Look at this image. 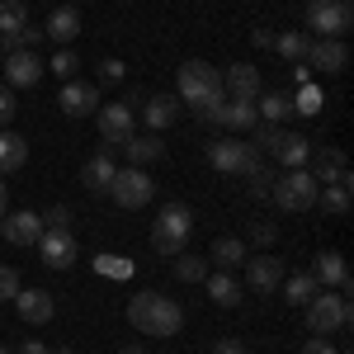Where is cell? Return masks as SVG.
Wrapping results in <instances>:
<instances>
[{"label":"cell","mask_w":354,"mask_h":354,"mask_svg":"<svg viewBox=\"0 0 354 354\" xmlns=\"http://www.w3.org/2000/svg\"><path fill=\"white\" fill-rule=\"evenodd\" d=\"M128 322H133L142 335H175V330L185 326V312H180V302H170L165 293L142 288V293H133V302H128Z\"/></svg>","instance_id":"6da1fadb"},{"label":"cell","mask_w":354,"mask_h":354,"mask_svg":"<svg viewBox=\"0 0 354 354\" xmlns=\"http://www.w3.org/2000/svg\"><path fill=\"white\" fill-rule=\"evenodd\" d=\"M302 317H307L312 335H335V330L350 326V298L335 293V288H317L312 298L302 302Z\"/></svg>","instance_id":"7a4b0ae2"},{"label":"cell","mask_w":354,"mask_h":354,"mask_svg":"<svg viewBox=\"0 0 354 354\" xmlns=\"http://www.w3.org/2000/svg\"><path fill=\"white\" fill-rule=\"evenodd\" d=\"M189 232H194V213L185 203H165L161 218L151 222V245H156V255H185V245H189Z\"/></svg>","instance_id":"3957f363"},{"label":"cell","mask_w":354,"mask_h":354,"mask_svg":"<svg viewBox=\"0 0 354 354\" xmlns=\"http://www.w3.org/2000/svg\"><path fill=\"white\" fill-rule=\"evenodd\" d=\"M317 180L307 175V165H298V170H283V175H274V189L270 198L283 208V213H307V208H317Z\"/></svg>","instance_id":"277c9868"},{"label":"cell","mask_w":354,"mask_h":354,"mask_svg":"<svg viewBox=\"0 0 354 354\" xmlns=\"http://www.w3.org/2000/svg\"><path fill=\"white\" fill-rule=\"evenodd\" d=\"M354 24V0H307V28L317 38H345Z\"/></svg>","instance_id":"5b68a950"},{"label":"cell","mask_w":354,"mask_h":354,"mask_svg":"<svg viewBox=\"0 0 354 354\" xmlns=\"http://www.w3.org/2000/svg\"><path fill=\"white\" fill-rule=\"evenodd\" d=\"M109 198L118 208H147L151 198H156V180L142 170V165H128V170H118L109 185Z\"/></svg>","instance_id":"8992f818"},{"label":"cell","mask_w":354,"mask_h":354,"mask_svg":"<svg viewBox=\"0 0 354 354\" xmlns=\"http://www.w3.org/2000/svg\"><path fill=\"white\" fill-rule=\"evenodd\" d=\"M213 95H222V76L208 66V62H185L180 66V100L185 104H203V100H213Z\"/></svg>","instance_id":"52a82bcc"},{"label":"cell","mask_w":354,"mask_h":354,"mask_svg":"<svg viewBox=\"0 0 354 354\" xmlns=\"http://www.w3.org/2000/svg\"><path fill=\"white\" fill-rule=\"evenodd\" d=\"M100 151H118L128 137H133V100H118V104H100Z\"/></svg>","instance_id":"ba28073f"},{"label":"cell","mask_w":354,"mask_h":354,"mask_svg":"<svg viewBox=\"0 0 354 354\" xmlns=\"http://www.w3.org/2000/svg\"><path fill=\"white\" fill-rule=\"evenodd\" d=\"M208 161L218 165L222 175H245L250 165H260V156L245 147L241 137H218V142H208Z\"/></svg>","instance_id":"9c48e42d"},{"label":"cell","mask_w":354,"mask_h":354,"mask_svg":"<svg viewBox=\"0 0 354 354\" xmlns=\"http://www.w3.org/2000/svg\"><path fill=\"white\" fill-rule=\"evenodd\" d=\"M302 62H307V71H317V76H335V71H345L350 48H345V38H312Z\"/></svg>","instance_id":"30bf717a"},{"label":"cell","mask_w":354,"mask_h":354,"mask_svg":"<svg viewBox=\"0 0 354 354\" xmlns=\"http://www.w3.org/2000/svg\"><path fill=\"white\" fill-rule=\"evenodd\" d=\"M0 71L10 76V90H28V85H38V81H43L48 62H43V57H33V48H19V53H5Z\"/></svg>","instance_id":"8fae6325"},{"label":"cell","mask_w":354,"mask_h":354,"mask_svg":"<svg viewBox=\"0 0 354 354\" xmlns=\"http://www.w3.org/2000/svg\"><path fill=\"white\" fill-rule=\"evenodd\" d=\"M48 227H43V213H33V208H19V213H5L0 218V236L10 245H38Z\"/></svg>","instance_id":"7c38bea8"},{"label":"cell","mask_w":354,"mask_h":354,"mask_svg":"<svg viewBox=\"0 0 354 354\" xmlns=\"http://www.w3.org/2000/svg\"><path fill=\"white\" fill-rule=\"evenodd\" d=\"M57 104H62V113H66V118H90V113L100 109L104 100H100V85L66 81V85H62V95H57Z\"/></svg>","instance_id":"4fadbf2b"},{"label":"cell","mask_w":354,"mask_h":354,"mask_svg":"<svg viewBox=\"0 0 354 354\" xmlns=\"http://www.w3.org/2000/svg\"><path fill=\"white\" fill-rule=\"evenodd\" d=\"M245 283H250V293H279L283 260L279 255H245Z\"/></svg>","instance_id":"5bb4252c"},{"label":"cell","mask_w":354,"mask_h":354,"mask_svg":"<svg viewBox=\"0 0 354 354\" xmlns=\"http://www.w3.org/2000/svg\"><path fill=\"white\" fill-rule=\"evenodd\" d=\"M307 161H312L307 175H312L317 185H350V165H345V156H340L335 147H312Z\"/></svg>","instance_id":"9a60e30c"},{"label":"cell","mask_w":354,"mask_h":354,"mask_svg":"<svg viewBox=\"0 0 354 354\" xmlns=\"http://www.w3.org/2000/svg\"><path fill=\"white\" fill-rule=\"evenodd\" d=\"M38 255H43L48 270H71L81 250H76V236L71 232H43L38 236Z\"/></svg>","instance_id":"2e32d148"},{"label":"cell","mask_w":354,"mask_h":354,"mask_svg":"<svg viewBox=\"0 0 354 354\" xmlns=\"http://www.w3.org/2000/svg\"><path fill=\"white\" fill-rule=\"evenodd\" d=\"M312 279H317V288L350 293V265H345V255H340V250H322V255L312 260Z\"/></svg>","instance_id":"e0dca14e"},{"label":"cell","mask_w":354,"mask_h":354,"mask_svg":"<svg viewBox=\"0 0 354 354\" xmlns=\"http://www.w3.org/2000/svg\"><path fill=\"white\" fill-rule=\"evenodd\" d=\"M15 312L24 317L28 326H48L53 312H57V302H53L48 288H19V293H15Z\"/></svg>","instance_id":"ac0fdd59"},{"label":"cell","mask_w":354,"mask_h":354,"mask_svg":"<svg viewBox=\"0 0 354 354\" xmlns=\"http://www.w3.org/2000/svg\"><path fill=\"white\" fill-rule=\"evenodd\" d=\"M265 85H260V71L250 66V62H236V66H227V76H222V95L227 100H255Z\"/></svg>","instance_id":"d6986e66"},{"label":"cell","mask_w":354,"mask_h":354,"mask_svg":"<svg viewBox=\"0 0 354 354\" xmlns=\"http://www.w3.org/2000/svg\"><path fill=\"white\" fill-rule=\"evenodd\" d=\"M245 255H250V245H245V241H236V236H218L213 250H208L203 260H208V270L232 274V270H241V265H245Z\"/></svg>","instance_id":"ffe728a7"},{"label":"cell","mask_w":354,"mask_h":354,"mask_svg":"<svg viewBox=\"0 0 354 354\" xmlns=\"http://www.w3.org/2000/svg\"><path fill=\"white\" fill-rule=\"evenodd\" d=\"M76 33H81V10L76 5H57L53 15H48V24H43V38H53L57 48H66Z\"/></svg>","instance_id":"44dd1931"},{"label":"cell","mask_w":354,"mask_h":354,"mask_svg":"<svg viewBox=\"0 0 354 354\" xmlns=\"http://www.w3.org/2000/svg\"><path fill=\"white\" fill-rule=\"evenodd\" d=\"M118 151H123V156H128V165H142V170H147V165L151 161H161L165 156V142L156 133H142V137H128V142H123V147H118Z\"/></svg>","instance_id":"7402d4cb"},{"label":"cell","mask_w":354,"mask_h":354,"mask_svg":"<svg viewBox=\"0 0 354 354\" xmlns=\"http://www.w3.org/2000/svg\"><path fill=\"white\" fill-rule=\"evenodd\" d=\"M113 175H118L113 156H109V151H100V156H90V161H85V170H81V185H85L90 194H109Z\"/></svg>","instance_id":"603a6c76"},{"label":"cell","mask_w":354,"mask_h":354,"mask_svg":"<svg viewBox=\"0 0 354 354\" xmlns=\"http://www.w3.org/2000/svg\"><path fill=\"white\" fill-rule=\"evenodd\" d=\"M24 161H28V142L19 133H10V128H0V175L24 170Z\"/></svg>","instance_id":"cb8c5ba5"},{"label":"cell","mask_w":354,"mask_h":354,"mask_svg":"<svg viewBox=\"0 0 354 354\" xmlns=\"http://www.w3.org/2000/svg\"><path fill=\"white\" fill-rule=\"evenodd\" d=\"M255 123H260L255 100H227V104H222V128H227V133H250Z\"/></svg>","instance_id":"d4e9b609"},{"label":"cell","mask_w":354,"mask_h":354,"mask_svg":"<svg viewBox=\"0 0 354 354\" xmlns=\"http://www.w3.org/2000/svg\"><path fill=\"white\" fill-rule=\"evenodd\" d=\"M274 156H279L283 170H298V165H307V156H312V142H307L302 133H283L279 147H274Z\"/></svg>","instance_id":"484cf974"},{"label":"cell","mask_w":354,"mask_h":354,"mask_svg":"<svg viewBox=\"0 0 354 354\" xmlns=\"http://www.w3.org/2000/svg\"><path fill=\"white\" fill-rule=\"evenodd\" d=\"M175 113H180V104H175V95H151V100L142 104V118H147V128H151V133H161V128H170V123H175Z\"/></svg>","instance_id":"4316f807"},{"label":"cell","mask_w":354,"mask_h":354,"mask_svg":"<svg viewBox=\"0 0 354 354\" xmlns=\"http://www.w3.org/2000/svg\"><path fill=\"white\" fill-rule=\"evenodd\" d=\"M255 113H260L265 123H283V118L293 113V100H288L283 90H260V95H255Z\"/></svg>","instance_id":"83f0119b"},{"label":"cell","mask_w":354,"mask_h":354,"mask_svg":"<svg viewBox=\"0 0 354 354\" xmlns=\"http://www.w3.org/2000/svg\"><path fill=\"white\" fill-rule=\"evenodd\" d=\"M203 283H208V298L218 302V307H236V302H241V283H236L232 274L208 270V279H203Z\"/></svg>","instance_id":"f1b7e54d"},{"label":"cell","mask_w":354,"mask_h":354,"mask_svg":"<svg viewBox=\"0 0 354 354\" xmlns=\"http://www.w3.org/2000/svg\"><path fill=\"white\" fill-rule=\"evenodd\" d=\"M307 43H312V38H307L302 28H283V33H274V53L283 57V62H302V57H307Z\"/></svg>","instance_id":"f546056e"},{"label":"cell","mask_w":354,"mask_h":354,"mask_svg":"<svg viewBox=\"0 0 354 354\" xmlns=\"http://www.w3.org/2000/svg\"><path fill=\"white\" fill-rule=\"evenodd\" d=\"M317 208L330 213V218H345V213H350V185H326V189H317Z\"/></svg>","instance_id":"4dcf8cb0"},{"label":"cell","mask_w":354,"mask_h":354,"mask_svg":"<svg viewBox=\"0 0 354 354\" xmlns=\"http://www.w3.org/2000/svg\"><path fill=\"white\" fill-rule=\"evenodd\" d=\"M279 137H283V128H279V123H265V118H260V123L250 128V142H245V147H250L255 156H274Z\"/></svg>","instance_id":"1f68e13d"},{"label":"cell","mask_w":354,"mask_h":354,"mask_svg":"<svg viewBox=\"0 0 354 354\" xmlns=\"http://www.w3.org/2000/svg\"><path fill=\"white\" fill-rule=\"evenodd\" d=\"M279 288H283L288 307H302V302L317 293V279H312V274H283V283H279Z\"/></svg>","instance_id":"d6a6232c"},{"label":"cell","mask_w":354,"mask_h":354,"mask_svg":"<svg viewBox=\"0 0 354 354\" xmlns=\"http://www.w3.org/2000/svg\"><path fill=\"white\" fill-rule=\"evenodd\" d=\"M24 24H28V5L24 0H0V38L19 33Z\"/></svg>","instance_id":"836d02e7"},{"label":"cell","mask_w":354,"mask_h":354,"mask_svg":"<svg viewBox=\"0 0 354 354\" xmlns=\"http://www.w3.org/2000/svg\"><path fill=\"white\" fill-rule=\"evenodd\" d=\"M175 274H180L185 283H203V279H208V260H203V255H175Z\"/></svg>","instance_id":"e575fe53"},{"label":"cell","mask_w":354,"mask_h":354,"mask_svg":"<svg viewBox=\"0 0 354 354\" xmlns=\"http://www.w3.org/2000/svg\"><path fill=\"white\" fill-rule=\"evenodd\" d=\"M241 180H245V189H250V198H270V189H274V170H265V165H250Z\"/></svg>","instance_id":"d590c367"},{"label":"cell","mask_w":354,"mask_h":354,"mask_svg":"<svg viewBox=\"0 0 354 354\" xmlns=\"http://www.w3.org/2000/svg\"><path fill=\"white\" fill-rule=\"evenodd\" d=\"M48 71H53V76H62V81H71V76L81 71V57L71 53V48H57V57L48 62Z\"/></svg>","instance_id":"8d00e7d4"},{"label":"cell","mask_w":354,"mask_h":354,"mask_svg":"<svg viewBox=\"0 0 354 354\" xmlns=\"http://www.w3.org/2000/svg\"><path fill=\"white\" fill-rule=\"evenodd\" d=\"M43 227H48V232H66V227H71V208H66V203H53V208L43 213Z\"/></svg>","instance_id":"74e56055"},{"label":"cell","mask_w":354,"mask_h":354,"mask_svg":"<svg viewBox=\"0 0 354 354\" xmlns=\"http://www.w3.org/2000/svg\"><path fill=\"white\" fill-rule=\"evenodd\" d=\"M15 293H19V274L10 265H0V302H15Z\"/></svg>","instance_id":"f35d334b"},{"label":"cell","mask_w":354,"mask_h":354,"mask_svg":"<svg viewBox=\"0 0 354 354\" xmlns=\"http://www.w3.org/2000/svg\"><path fill=\"white\" fill-rule=\"evenodd\" d=\"M100 81H104V85H118V81H123V62H118V57L100 62Z\"/></svg>","instance_id":"ab89813d"},{"label":"cell","mask_w":354,"mask_h":354,"mask_svg":"<svg viewBox=\"0 0 354 354\" xmlns=\"http://www.w3.org/2000/svg\"><path fill=\"white\" fill-rule=\"evenodd\" d=\"M298 354H340V350L330 345V335H312V340H307V345H302Z\"/></svg>","instance_id":"60d3db41"},{"label":"cell","mask_w":354,"mask_h":354,"mask_svg":"<svg viewBox=\"0 0 354 354\" xmlns=\"http://www.w3.org/2000/svg\"><path fill=\"white\" fill-rule=\"evenodd\" d=\"M274 236H279V232H274L270 222H255V227H250V241L255 245H274Z\"/></svg>","instance_id":"b9f144b4"},{"label":"cell","mask_w":354,"mask_h":354,"mask_svg":"<svg viewBox=\"0 0 354 354\" xmlns=\"http://www.w3.org/2000/svg\"><path fill=\"white\" fill-rule=\"evenodd\" d=\"M15 118V90H0V128H10Z\"/></svg>","instance_id":"7bdbcfd3"},{"label":"cell","mask_w":354,"mask_h":354,"mask_svg":"<svg viewBox=\"0 0 354 354\" xmlns=\"http://www.w3.org/2000/svg\"><path fill=\"white\" fill-rule=\"evenodd\" d=\"M293 109H298V113H317V109H322V100H317V90H302V100L293 104Z\"/></svg>","instance_id":"ee69618b"},{"label":"cell","mask_w":354,"mask_h":354,"mask_svg":"<svg viewBox=\"0 0 354 354\" xmlns=\"http://www.w3.org/2000/svg\"><path fill=\"white\" fill-rule=\"evenodd\" d=\"M250 43L255 48H274V28H250Z\"/></svg>","instance_id":"f6af8a7d"},{"label":"cell","mask_w":354,"mask_h":354,"mask_svg":"<svg viewBox=\"0 0 354 354\" xmlns=\"http://www.w3.org/2000/svg\"><path fill=\"white\" fill-rule=\"evenodd\" d=\"M213 354H245V345H241V340H218Z\"/></svg>","instance_id":"bcb514c9"},{"label":"cell","mask_w":354,"mask_h":354,"mask_svg":"<svg viewBox=\"0 0 354 354\" xmlns=\"http://www.w3.org/2000/svg\"><path fill=\"white\" fill-rule=\"evenodd\" d=\"M95 270H104V274H123L128 265H123V260H95Z\"/></svg>","instance_id":"7dc6e473"},{"label":"cell","mask_w":354,"mask_h":354,"mask_svg":"<svg viewBox=\"0 0 354 354\" xmlns=\"http://www.w3.org/2000/svg\"><path fill=\"white\" fill-rule=\"evenodd\" d=\"M15 354H48V345H38V340H24V345H19Z\"/></svg>","instance_id":"c3c4849f"},{"label":"cell","mask_w":354,"mask_h":354,"mask_svg":"<svg viewBox=\"0 0 354 354\" xmlns=\"http://www.w3.org/2000/svg\"><path fill=\"white\" fill-rule=\"evenodd\" d=\"M5 208H10V194H5V180H0V218H5Z\"/></svg>","instance_id":"681fc988"},{"label":"cell","mask_w":354,"mask_h":354,"mask_svg":"<svg viewBox=\"0 0 354 354\" xmlns=\"http://www.w3.org/2000/svg\"><path fill=\"white\" fill-rule=\"evenodd\" d=\"M118 354H147V350H142V345H123Z\"/></svg>","instance_id":"f907efd6"},{"label":"cell","mask_w":354,"mask_h":354,"mask_svg":"<svg viewBox=\"0 0 354 354\" xmlns=\"http://www.w3.org/2000/svg\"><path fill=\"white\" fill-rule=\"evenodd\" d=\"M48 354H76V350H48Z\"/></svg>","instance_id":"816d5d0a"},{"label":"cell","mask_w":354,"mask_h":354,"mask_svg":"<svg viewBox=\"0 0 354 354\" xmlns=\"http://www.w3.org/2000/svg\"><path fill=\"white\" fill-rule=\"evenodd\" d=\"M0 354H15V350H5V345H0Z\"/></svg>","instance_id":"f5cc1de1"},{"label":"cell","mask_w":354,"mask_h":354,"mask_svg":"<svg viewBox=\"0 0 354 354\" xmlns=\"http://www.w3.org/2000/svg\"><path fill=\"white\" fill-rule=\"evenodd\" d=\"M0 62H5V53H0Z\"/></svg>","instance_id":"db71d44e"}]
</instances>
